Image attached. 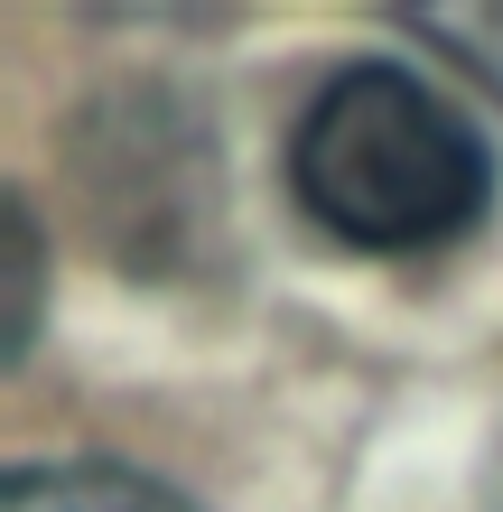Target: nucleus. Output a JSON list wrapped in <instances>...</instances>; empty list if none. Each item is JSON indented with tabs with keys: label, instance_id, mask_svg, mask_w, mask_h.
<instances>
[{
	"label": "nucleus",
	"instance_id": "obj_4",
	"mask_svg": "<svg viewBox=\"0 0 503 512\" xmlns=\"http://www.w3.org/2000/svg\"><path fill=\"white\" fill-rule=\"evenodd\" d=\"M38 326H47V224L28 187H10L0 196V364H28Z\"/></svg>",
	"mask_w": 503,
	"mask_h": 512
},
{
	"label": "nucleus",
	"instance_id": "obj_3",
	"mask_svg": "<svg viewBox=\"0 0 503 512\" xmlns=\"http://www.w3.org/2000/svg\"><path fill=\"white\" fill-rule=\"evenodd\" d=\"M0 512H196L187 494L150 466L122 457H47L0 475Z\"/></svg>",
	"mask_w": 503,
	"mask_h": 512
},
{
	"label": "nucleus",
	"instance_id": "obj_1",
	"mask_svg": "<svg viewBox=\"0 0 503 512\" xmlns=\"http://www.w3.org/2000/svg\"><path fill=\"white\" fill-rule=\"evenodd\" d=\"M289 205L364 261L457 252L494 215V149L448 84L354 56L299 103L289 131Z\"/></svg>",
	"mask_w": 503,
	"mask_h": 512
},
{
	"label": "nucleus",
	"instance_id": "obj_2",
	"mask_svg": "<svg viewBox=\"0 0 503 512\" xmlns=\"http://www.w3.org/2000/svg\"><path fill=\"white\" fill-rule=\"evenodd\" d=\"M75 224L122 280H205L233 252V159L177 84H103L66 122Z\"/></svg>",
	"mask_w": 503,
	"mask_h": 512
},
{
	"label": "nucleus",
	"instance_id": "obj_6",
	"mask_svg": "<svg viewBox=\"0 0 503 512\" xmlns=\"http://www.w3.org/2000/svg\"><path fill=\"white\" fill-rule=\"evenodd\" d=\"M485 512H503V438H494V457H485Z\"/></svg>",
	"mask_w": 503,
	"mask_h": 512
},
{
	"label": "nucleus",
	"instance_id": "obj_5",
	"mask_svg": "<svg viewBox=\"0 0 503 512\" xmlns=\"http://www.w3.org/2000/svg\"><path fill=\"white\" fill-rule=\"evenodd\" d=\"M392 19L420 28L448 66H466L503 103V0H410V10H392Z\"/></svg>",
	"mask_w": 503,
	"mask_h": 512
}]
</instances>
